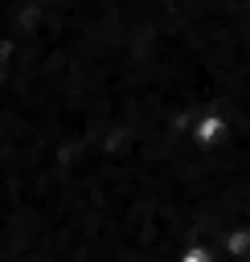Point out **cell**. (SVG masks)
Returning <instances> with one entry per match:
<instances>
[{
	"label": "cell",
	"mask_w": 250,
	"mask_h": 262,
	"mask_svg": "<svg viewBox=\"0 0 250 262\" xmlns=\"http://www.w3.org/2000/svg\"><path fill=\"white\" fill-rule=\"evenodd\" d=\"M184 262H205V254H201V250H193V254H189Z\"/></svg>",
	"instance_id": "obj_1"
}]
</instances>
